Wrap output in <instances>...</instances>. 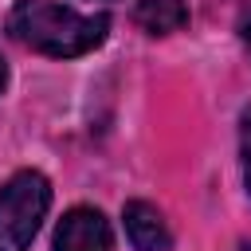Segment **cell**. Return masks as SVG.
Listing matches in <instances>:
<instances>
[{"label": "cell", "mask_w": 251, "mask_h": 251, "mask_svg": "<svg viewBox=\"0 0 251 251\" xmlns=\"http://www.w3.org/2000/svg\"><path fill=\"white\" fill-rule=\"evenodd\" d=\"M239 35H243V43H247V51H251V12L243 16V24H239Z\"/></svg>", "instance_id": "cell-7"}, {"label": "cell", "mask_w": 251, "mask_h": 251, "mask_svg": "<svg viewBox=\"0 0 251 251\" xmlns=\"http://www.w3.org/2000/svg\"><path fill=\"white\" fill-rule=\"evenodd\" d=\"M239 149H243V184H247V196H251V106L239 118Z\"/></svg>", "instance_id": "cell-6"}, {"label": "cell", "mask_w": 251, "mask_h": 251, "mask_svg": "<svg viewBox=\"0 0 251 251\" xmlns=\"http://www.w3.org/2000/svg\"><path fill=\"white\" fill-rule=\"evenodd\" d=\"M55 251H114V231L98 208H71L55 227Z\"/></svg>", "instance_id": "cell-3"}, {"label": "cell", "mask_w": 251, "mask_h": 251, "mask_svg": "<svg viewBox=\"0 0 251 251\" xmlns=\"http://www.w3.org/2000/svg\"><path fill=\"white\" fill-rule=\"evenodd\" d=\"M137 24L149 35H173L188 24V8H184V0H141L137 4Z\"/></svg>", "instance_id": "cell-5"}, {"label": "cell", "mask_w": 251, "mask_h": 251, "mask_svg": "<svg viewBox=\"0 0 251 251\" xmlns=\"http://www.w3.org/2000/svg\"><path fill=\"white\" fill-rule=\"evenodd\" d=\"M122 220H126V235H129L133 251H169V243H173L169 224L149 200H129Z\"/></svg>", "instance_id": "cell-4"}, {"label": "cell", "mask_w": 251, "mask_h": 251, "mask_svg": "<svg viewBox=\"0 0 251 251\" xmlns=\"http://www.w3.org/2000/svg\"><path fill=\"white\" fill-rule=\"evenodd\" d=\"M51 208V184L35 169H20L0 188V251H27Z\"/></svg>", "instance_id": "cell-2"}, {"label": "cell", "mask_w": 251, "mask_h": 251, "mask_svg": "<svg viewBox=\"0 0 251 251\" xmlns=\"http://www.w3.org/2000/svg\"><path fill=\"white\" fill-rule=\"evenodd\" d=\"M110 31V16H78L55 0H16L8 12V35L51 59H78L94 51Z\"/></svg>", "instance_id": "cell-1"}, {"label": "cell", "mask_w": 251, "mask_h": 251, "mask_svg": "<svg viewBox=\"0 0 251 251\" xmlns=\"http://www.w3.org/2000/svg\"><path fill=\"white\" fill-rule=\"evenodd\" d=\"M4 82H8V67H4V59H0V90H4Z\"/></svg>", "instance_id": "cell-8"}]
</instances>
